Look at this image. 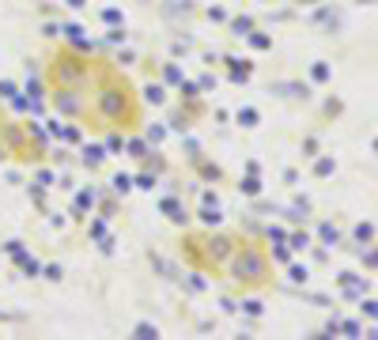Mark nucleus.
Listing matches in <instances>:
<instances>
[{
  "instance_id": "nucleus-1",
  "label": "nucleus",
  "mask_w": 378,
  "mask_h": 340,
  "mask_svg": "<svg viewBox=\"0 0 378 340\" xmlns=\"http://www.w3.org/2000/svg\"><path fill=\"white\" fill-rule=\"evenodd\" d=\"M95 117L102 121V128H129L140 121V106L132 95V84L117 72H106L99 95H95Z\"/></svg>"
},
{
  "instance_id": "nucleus-2",
  "label": "nucleus",
  "mask_w": 378,
  "mask_h": 340,
  "mask_svg": "<svg viewBox=\"0 0 378 340\" xmlns=\"http://www.w3.org/2000/svg\"><path fill=\"white\" fill-rule=\"evenodd\" d=\"M269 254H265L257 242H234L231 250V280L242 287H265L273 280L269 276Z\"/></svg>"
},
{
  "instance_id": "nucleus-3",
  "label": "nucleus",
  "mask_w": 378,
  "mask_h": 340,
  "mask_svg": "<svg viewBox=\"0 0 378 340\" xmlns=\"http://www.w3.org/2000/svg\"><path fill=\"white\" fill-rule=\"evenodd\" d=\"M91 72H95L91 57H80V53H72V49H61V53L53 57V64H49V87H80V84L91 80Z\"/></svg>"
},
{
  "instance_id": "nucleus-4",
  "label": "nucleus",
  "mask_w": 378,
  "mask_h": 340,
  "mask_svg": "<svg viewBox=\"0 0 378 340\" xmlns=\"http://www.w3.org/2000/svg\"><path fill=\"white\" fill-rule=\"evenodd\" d=\"M234 242H238V238H231V234H204V238H189V242H186V257H189V261H197V265H204V269H219V265L231 257Z\"/></svg>"
},
{
  "instance_id": "nucleus-5",
  "label": "nucleus",
  "mask_w": 378,
  "mask_h": 340,
  "mask_svg": "<svg viewBox=\"0 0 378 340\" xmlns=\"http://www.w3.org/2000/svg\"><path fill=\"white\" fill-rule=\"evenodd\" d=\"M49 106L61 113V117H76V121H91L95 117V102H91L87 87H53L49 91Z\"/></svg>"
},
{
  "instance_id": "nucleus-6",
  "label": "nucleus",
  "mask_w": 378,
  "mask_h": 340,
  "mask_svg": "<svg viewBox=\"0 0 378 340\" xmlns=\"http://www.w3.org/2000/svg\"><path fill=\"white\" fill-rule=\"evenodd\" d=\"M163 212H167V219H170V223H186V219H189L178 197H167V200H163Z\"/></svg>"
},
{
  "instance_id": "nucleus-7",
  "label": "nucleus",
  "mask_w": 378,
  "mask_h": 340,
  "mask_svg": "<svg viewBox=\"0 0 378 340\" xmlns=\"http://www.w3.org/2000/svg\"><path fill=\"white\" fill-rule=\"evenodd\" d=\"M227 64H231V80H234V84H246L250 72H253V64H250V61H227Z\"/></svg>"
},
{
  "instance_id": "nucleus-8",
  "label": "nucleus",
  "mask_w": 378,
  "mask_h": 340,
  "mask_svg": "<svg viewBox=\"0 0 378 340\" xmlns=\"http://www.w3.org/2000/svg\"><path fill=\"white\" fill-rule=\"evenodd\" d=\"M102 159H106V148H99V144L84 148V167H102Z\"/></svg>"
},
{
  "instance_id": "nucleus-9",
  "label": "nucleus",
  "mask_w": 378,
  "mask_h": 340,
  "mask_svg": "<svg viewBox=\"0 0 378 340\" xmlns=\"http://www.w3.org/2000/svg\"><path fill=\"white\" fill-rule=\"evenodd\" d=\"M250 45H253V49H273V38L261 34V30H250Z\"/></svg>"
},
{
  "instance_id": "nucleus-10",
  "label": "nucleus",
  "mask_w": 378,
  "mask_h": 340,
  "mask_svg": "<svg viewBox=\"0 0 378 340\" xmlns=\"http://www.w3.org/2000/svg\"><path fill=\"white\" fill-rule=\"evenodd\" d=\"M223 215H219V208L216 204H204V212H201V223H208V227H216Z\"/></svg>"
},
{
  "instance_id": "nucleus-11",
  "label": "nucleus",
  "mask_w": 378,
  "mask_h": 340,
  "mask_svg": "<svg viewBox=\"0 0 378 340\" xmlns=\"http://www.w3.org/2000/svg\"><path fill=\"white\" fill-rule=\"evenodd\" d=\"M144 99H147V102H155V106H159V102H167V91H163L159 84H147V91H144Z\"/></svg>"
},
{
  "instance_id": "nucleus-12",
  "label": "nucleus",
  "mask_w": 378,
  "mask_h": 340,
  "mask_svg": "<svg viewBox=\"0 0 378 340\" xmlns=\"http://www.w3.org/2000/svg\"><path fill=\"white\" fill-rule=\"evenodd\" d=\"M310 80H314V84H325V80H329V64H325V61H318V64L310 68Z\"/></svg>"
},
{
  "instance_id": "nucleus-13",
  "label": "nucleus",
  "mask_w": 378,
  "mask_h": 340,
  "mask_svg": "<svg viewBox=\"0 0 378 340\" xmlns=\"http://www.w3.org/2000/svg\"><path fill=\"white\" fill-rule=\"evenodd\" d=\"M238 125L253 128V125H257V110H253V106H246V110H238Z\"/></svg>"
},
{
  "instance_id": "nucleus-14",
  "label": "nucleus",
  "mask_w": 378,
  "mask_h": 340,
  "mask_svg": "<svg viewBox=\"0 0 378 340\" xmlns=\"http://www.w3.org/2000/svg\"><path fill=\"white\" fill-rule=\"evenodd\" d=\"M333 170H336V163H333V159H318V163H314V174H318V178H329Z\"/></svg>"
},
{
  "instance_id": "nucleus-15",
  "label": "nucleus",
  "mask_w": 378,
  "mask_h": 340,
  "mask_svg": "<svg viewBox=\"0 0 378 340\" xmlns=\"http://www.w3.org/2000/svg\"><path fill=\"white\" fill-rule=\"evenodd\" d=\"M291 246H288V250H306V246H310V234H306V231H295V234H291Z\"/></svg>"
},
{
  "instance_id": "nucleus-16",
  "label": "nucleus",
  "mask_w": 378,
  "mask_h": 340,
  "mask_svg": "<svg viewBox=\"0 0 378 340\" xmlns=\"http://www.w3.org/2000/svg\"><path fill=\"white\" fill-rule=\"evenodd\" d=\"M91 204H95V193H91V189H84V193L76 197V212H87Z\"/></svg>"
},
{
  "instance_id": "nucleus-17",
  "label": "nucleus",
  "mask_w": 378,
  "mask_h": 340,
  "mask_svg": "<svg viewBox=\"0 0 378 340\" xmlns=\"http://www.w3.org/2000/svg\"><path fill=\"white\" fill-rule=\"evenodd\" d=\"M356 238L371 246V242H375V227H371V223H359V227H356Z\"/></svg>"
},
{
  "instance_id": "nucleus-18",
  "label": "nucleus",
  "mask_w": 378,
  "mask_h": 340,
  "mask_svg": "<svg viewBox=\"0 0 378 340\" xmlns=\"http://www.w3.org/2000/svg\"><path fill=\"white\" fill-rule=\"evenodd\" d=\"M129 189H132V178H125V174H114V193H121V197H125Z\"/></svg>"
},
{
  "instance_id": "nucleus-19",
  "label": "nucleus",
  "mask_w": 378,
  "mask_h": 340,
  "mask_svg": "<svg viewBox=\"0 0 378 340\" xmlns=\"http://www.w3.org/2000/svg\"><path fill=\"white\" fill-rule=\"evenodd\" d=\"M163 80H167V84H182V72H178V64H163Z\"/></svg>"
},
{
  "instance_id": "nucleus-20",
  "label": "nucleus",
  "mask_w": 378,
  "mask_h": 340,
  "mask_svg": "<svg viewBox=\"0 0 378 340\" xmlns=\"http://www.w3.org/2000/svg\"><path fill=\"white\" fill-rule=\"evenodd\" d=\"M242 193H246V197H257V193H261V182H257V178L250 174L246 182H242Z\"/></svg>"
},
{
  "instance_id": "nucleus-21",
  "label": "nucleus",
  "mask_w": 378,
  "mask_h": 340,
  "mask_svg": "<svg viewBox=\"0 0 378 340\" xmlns=\"http://www.w3.org/2000/svg\"><path fill=\"white\" fill-rule=\"evenodd\" d=\"M321 238L329 242V246H336V238H340V234H336V227H333V223H321Z\"/></svg>"
},
{
  "instance_id": "nucleus-22",
  "label": "nucleus",
  "mask_w": 378,
  "mask_h": 340,
  "mask_svg": "<svg viewBox=\"0 0 378 340\" xmlns=\"http://www.w3.org/2000/svg\"><path fill=\"white\" fill-rule=\"evenodd\" d=\"M136 337L151 340V337H159V329H155V325H147V321H140V325H136Z\"/></svg>"
},
{
  "instance_id": "nucleus-23",
  "label": "nucleus",
  "mask_w": 378,
  "mask_h": 340,
  "mask_svg": "<svg viewBox=\"0 0 378 340\" xmlns=\"http://www.w3.org/2000/svg\"><path fill=\"white\" fill-rule=\"evenodd\" d=\"M231 30H234V34H250L253 23H250V19H231Z\"/></svg>"
},
{
  "instance_id": "nucleus-24",
  "label": "nucleus",
  "mask_w": 378,
  "mask_h": 340,
  "mask_svg": "<svg viewBox=\"0 0 378 340\" xmlns=\"http://www.w3.org/2000/svg\"><path fill=\"white\" fill-rule=\"evenodd\" d=\"M136 189H155V174H136Z\"/></svg>"
},
{
  "instance_id": "nucleus-25",
  "label": "nucleus",
  "mask_w": 378,
  "mask_h": 340,
  "mask_svg": "<svg viewBox=\"0 0 378 340\" xmlns=\"http://www.w3.org/2000/svg\"><path fill=\"white\" fill-rule=\"evenodd\" d=\"M306 276H310V272H306L303 265H291V280L295 283H306Z\"/></svg>"
},
{
  "instance_id": "nucleus-26",
  "label": "nucleus",
  "mask_w": 378,
  "mask_h": 340,
  "mask_svg": "<svg viewBox=\"0 0 378 340\" xmlns=\"http://www.w3.org/2000/svg\"><path fill=\"white\" fill-rule=\"evenodd\" d=\"M144 151H147V144H144V140H132V144H129V155H136V159H140Z\"/></svg>"
},
{
  "instance_id": "nucleus-27",
  "label": "nucleus",
  "mask_w": 378,
  "mask_h": 340,
  "mask_svg": "<svg viewBox=\"0 0 378 340\" xmlns=\"http://www.w3.org/2000/svg\"><path fill=\"white\" fill-rule=\"evenodd\" d=\"M106 148H110V151H121V148H125V140H121L117 132H110V140H106Z\"/></svg>"
},
{
  "instance_id": "nucleus-28",
  "label": "nucleus",
  "mask_w": 378,
  "mask_h": 340,
  "mask_svg": "<svg viewBox=\"0 0 378 340\" xmlns=\"http://www.w3.org/2000/svg\"><path fill=\"white\" fill-rule=\"evenodd\" d=\"M197 167H201L204 178H219V167H208V163H197Z\"/></svg>"
},
{
  "instance_id": "nucleus-29",
  "label": "nucleus",
  "mask_w": 378,
  "mask_h": 340,
  "mask_svg": "<svg viewBox=\"0 0 378 340\" xmlns=\"http://www.w3.org/2000/svg\"><path fill=\"white\" fill-rule=\"evenodd\" d=\"M102 19H106V23H114V27H117V23H121V15H117L114 8H106V12H102Z\"/></svg>"
},
{
  "instance_id": "nucleus-30",
  "label": "nucleus",
  "mask_w": 378,
  "mask_h": 340,
  "mask_svg": "<svg viewBox=\"0 0 378 340\" xmlns=\"http://www.w3.org/2000/svg\"><path fill=\"white\" fill-rule=\"evenodd\" d=\"M106 38H110V42H125V30H121V27H114L110 34H106Z\"/></svg>"
},
{
  "instance_id": "nucleus-31",
  "label": "nucleus",
  "mask_w": 378,
  "mask_h": 340,
  "mask_svg": "<svg viewBox=\"0 0 378 340\" xmlns=\"http://www.w3.org/2000/svg\"><path fill=\"white\" fill-rule=\"evenodd\" d=\"M147 140H151V144H159V140H163V128H159V125H155V128H147Z\"/></svg>"
},
{
  "instance_id": "nucleus-32",
  "label": "nucleus",
  "mask_w": 378,
  "mask_h": 340,
  "mask_svg": "<svg viewBox=\"0 0 378 340\" xmlns=\"http://www.w3.org/2000/svg\"><path fill=\"white\" fill-rule=\"evenodd\" d=\"M64 4H68V8H84L87 0H64Z\"/></svg>"
},
{
  "instance_id": "nucleus-33",
  "label": "nucleus",
  "mask_w": 378,
  "mask_h": 340,
  "mask_svg": "<svg viewBox=\"0 0 378 340\" xmlns=\"http://www.w3.org/2000/svg\"><path fill=\"white\" fill-rule=\"evenodd\" d=\"M356 4H375V0H356Z\"/></svg>"
},
{
  "instance_id": "nucleus-34",
  "label": "nucleus",
  "mask_w": 378,
  "mask_h": 340,
  "mask_svg": "<svg viewBox=\"0 0 378 340\" xmlns=\"http://www.w3.org/2000/svg\"><path fill=\"white\" fill-rule=\"evenodd\" d=\"M299 4H314V0H299Z\"/></svg>"
}]
</instances>
